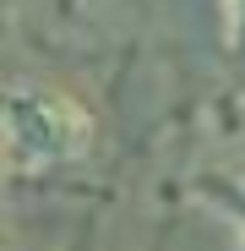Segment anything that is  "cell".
<instances>
[{"instance_id": "1", "label": "cell", "mask_w": 245, "mask_h": 251, "mask_svg": "<svg viewBox=\"0 0 245 251\" xmlns=\"http://www.w3.org/2000/svg\"><path fill=\"white\" fill-rule=\"evenodd\" d=\"M6 148L17 170L71 164L93 148V120L76 99L49 88H11L6 93Z\"/></svg>"}, {"instance_id": "2", "label": "cell", "mask_w": 245, "mask_h": 251, "mask_svg": "<svg viewBox=\"0 0 245 251\" xmlns=\"http://www.w3.org/2000/svg\"><path fill=\"white\" fill-rule=\"evenodd\" d=\"M191 191L234 229V240H240V251H245V175H223V170H218V175H196Z\"/></svg>"}, {"instance_id": "3", "label": "cell", "mask_w": 245, "mask_h": 251, "mask_svg": "<svg viewBox=\"0 0 245 251\" xmlns=\"http://www.w3.org/2000/svg\"><path fill=\"white\" fill-rule=\"evenodd\" d=\"M223 33H229V55L245 60V0H223Z\"/></svg>"}]
</instances>
